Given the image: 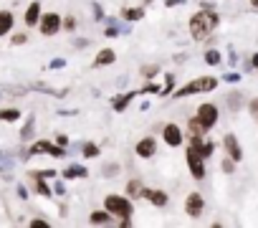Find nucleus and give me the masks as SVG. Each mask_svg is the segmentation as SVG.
I'll list each match as a JSON object with an SVG mask.
<instances>
[{"instance_id":"nucleus-1","label":"nucleus","mask_w":258,"mask_h":228,"mask_svg":"<svg viewBox=\"0 0 258 228\" xmlns=\"http://www.w3.org/2000/svg\"><path fill=\"white\" fill-rule=\"evenodd\" d=\"M218 23H220V18L215 11H200L190 18V33H192V38L203 41L218 28Z\"/></svg>"},{"instance_id":"nucleus-2","label":"nucleus","mask_w":258,"mask_h":228,"mask_svg":"<svg viewBox=\"0 0 258 228\" xmlns=\"http://www.w3.org/2000/svg\"><path fill=\"white\" fill-rule=\"evenodd\" d=\"M104 208H106L111 215L121 218V220H126L129 215H132V203H129L126 198H121V195H106Z\"/></svg>"},{"instance_id":"nucleus-3","label":"nucleus","mask_w":258,"mask_h":228,"mask_svg":"<svg viewBox=\"0 0 258 228\" xmlns=\"http://www.w3.org/2000/svg\"><path fill=\"white\" fill-rule=\"evenodd\" d=\"M218 86V79H213V76H203V79H195V81H190L187 86H182L180 91H177V96H190V94H205V91H213Z\"/></svg>"},{"instance_id":"nucleus-4","label":"nucleus","mask_w":258,"mask_h":228,"mask_svg":"<svg viewBox=\"0 0 258 228\" xmlns=\"http://www.w3.org/2000/svg\"><path fill=\"white\" fill-rule=\"evenodd\" d=\"M198 122L205 130H213L218 125V106L215 104H200L198 106Z\"/></svg>"},{"instance_id":"nucleus-5","label":"nucleus","mask_w":258,"mask_h":228,"mask_svg":"<svg viewBox=\"0 0 258 228\" xmlns=\"http://www.w3.org/2000/svg\"><path fill=\"white\" fill-rule=\"evenodd\" d=\"M61 16L58 13H46V16H41V33L43 36H56L58 31H61Z\"/></svg>"},{"instance_id":"nucleus-6","label":"nucleus","mask_w":258,"mask_h":228,"mask_svg":"<svg viewBox=\"0 0 258 228\" xmlns=\"http://www.w3.org/2000/svg\"><path fill=\"white\" fill-rule=\"evenodd\" d=\"M187 165H190V173H192V178H198V180H203V178H205L203 155H200L195 147H190V150H187Z\"/></svg>"},{"instance_id":"nucleus-7","label":"nucleus","mask_w":258,"mask_h":228,"mask_svg":"<svg viewBox=\"0 0 258 228\" xmlns=\"http://www.w3.org/2000/svg\"><path fill=\"white\" fill-rule=\"evenodd\" d=\"M203 208H205L203 195H200V193H190L187 200H185V213H187L190 218H200V215H203Z\"/></svg>"},{"instance_id":"nucleus-8","label":"nucleus","mask_w":258,"mask_h":228,"mask_svg":"<svg viewBox=\"0 0 258 228\" xmlns=\"http://www.w3.org/2000/svg\"><path fill=\"white\" fill-rule=\"evenodd\" d=\"M162 137H165V142H167L170 147H180V145H182V140H185V135H182V130H180L177 125H165Z\"/></svg>"},{"instance_id":"nucleus-9","label":"nucleus","mask_w":258,"mask_h":228,"mask_svg":"<svg viewBox=\"0 0 258 228\" xmlns=\"http://www.w3.org/2000/svg\"><path fill=\"white\" fill-rule=\"evenodd\" d=\"M223 147H225V152H228V157H230L233 162H238V160L243 157V150H240L235 135H225V137H223Z\"/></svg>"},{"instance_id":"nucleus-10","label":"nucleus","mask_w":258,"mask_h":228,"mask_svg":"<svg viewBox=\"0 0 258 228\" xmlns=\"http://www.w3.org/2000/svg\"><path fill=\"white\" fill-rule=\"evenodd\" d=\"M155 152H157V142L152 137H145V140L137 142V155L140 157H152Z\"/></svg>"},{"instance_id":"nucleus-11","label":"nucleus","mask_w":258,"mask_h":228,"mask_svg":"<svg viewBox=\"0 0 258 228\" xmlns=\"http://www.w3.org/2000/svg\"><path fill=\"white\" fill-rule=\"evenodd\" d=\"M38 21H41V3H31L26 11V26L33 28V26H38Z\"/></svg>"},{"instance_id":"nucleus-12","label":"nucleus","mask_w":258,"mask_h":228,"mask_svg":"<svg viewBox=\"0 0 258 228\" xmlns=\"http://www.w3.org/2000/svg\"><path fill=\"white\" fill-rule=\"evenodd\" d=\"M114 61H116L114 48H101V51L96 53V59H94V64H96V66H109V64H114Z\"/></svg>"},{"instance_id":"nucleus-13","label":"nucleus","mask_w":258,"mask_h":228,"mask_svg":"<svg viewBox=\"0 0 258 228\" xmlns=\"http://www.w3.org/2000/svg\"><path fill=\"white\" fill-rule=\"evenodd\" d=\"M33 152H48V155H53V157H61V155H63L61 147H53V145H48V142H36V145H33Z\"/></svg>"},{"instance_id":"nucleus-14","label":"nucleus","mask_w":258,"mask_h":228,"mask_svg":"<svg viewBox=\"0 0 258 228\" xmlns=\"http://www.w3.org/2000/svg\"><path fill=\"white\" fill-rule=\"evenodd\" d=\"M142 195L150 198L155 205H167V193H162V190H145Z\"/></svg>"},{"instance_id":"nucleus-15","label":"nucleus","mask_w":258,"mask_h":228,"mask_svg":"<svg viewBox=\"0 0 258 228\" xmlns=\"http://www.w3.org/2000/svg\"><path fill=\"white\" fill-rule=\"evenodd\" d=\"M13 28V16L8 11H0V36H6Z\"/></svg>"},{"instance_id":"nucleus-16","label":"nucleus","mask_w":258,"mask_h":228,"mask_svg":"<svg viewBox=\"0 0 258 228\" xmlns=\"http://www.w3.org/2000/svg\"><path fill=\"white\" fill-rule=\"evenodd\" d=\"M18 117H21V111H18V109H13V106L0 111V120H3V122H16Z\"/></svg>"},{"instance_id":"nucleus-17","label":"nucleus","mask_w":258,"mask_h":228,"mask_svg":"<svg viewBox=\"0 0 258 228\" xmlns=\"http://www.w3.org/2000/svg\"><path fill=\"white\" fill-rule=\"evenodd\" d=\"M187 127H190V135H192V137H203V135L208 132V130L198 122V117H195V120H190V125H187Z\"/></svg>"},{"instance_id":"nucleus-18","label":"nucleus","mask_w":258,"mask_h":228,"mask_svg":"<svg viewBox=\"0 0 258 228\" xmlns=\"http://www.w3.org/2000/svg\"><path fill=\"white\" fill-rule=\"evenodd\" d=\"M109 220H111L109 210H94L91 213V223H109Z\"/></svg>"},{"instance_id":"nucleus-19","label":"nucleus","mask_w":258,"mask_h":228,"mask_svg":"<svg viewBox=\"0 0 258 228\" xmlns=\"http://www.w3.org/2000/svg\"><path fill=\"white\" fill-rule=\"evenodd\" d=\"M66 178H86V167H69L66 170Z\"/></svg>"},{"instance_id":"nucleus-20","label":"nucleus","mask_w":258,"mask_h":228,"mask_svg":"<svg viewBox=\"0 0 258 228\" xmlns=\"http://www.w3.org/2000/svg\"><path fill=\"white\" fill-rule=\"evenodd\" d=\"M132 96H135V94H126V96H121V99H114V109H116V111H121V109L129 104V99H132Z\"/></svg>"},{"instance_id":"nucleus-21","label":"nucleus","mask_w":258,"mask_h":228,"mask_svg":"<svg viewBox=\"0 0 258 228\" xmlns=\"http://www.w3.org/2000/svg\"><path fill=\"white\" fill-rule=\"evenodd\" d=\"M140 190H142V183L140 180H132V183L126 185V193L129 195H140Z\"/></svg>"},{"instance_id":"nucleus-22","label":"nucleus","mask_w":258,"mask_h":228,"mask_svg":"<svg viewBox=\"0 0 258 228\" xmlns=\"http://www.w3.org/2000/svg\"><path fill=\"white\" fill-rule=\"evenodd\" d=\"M205 61L215 66V64H220V53H218V51H208V53H205Z\"/></svg>"},{"instance_id":"nucleus-23","label":"nucleus","mask_w":258,"mask_h":228,"mask_svg":"<svg viewBox=\"0 0 258 228\" xmlns=\"http://www.w3.org/2000/svg\"><path fill=\"white\" fill-rule=\"evenodd\" d=\"M84 155H86V157H96V155H99L96 145H86V147H84Z\"/></svg>"},{"instance_id":"nucleus-24","label":"nucleus","mask_w":258,"mask_h":228,"mask_svg":"<svg viewBox=\"0 0 258 228\" xmlns=\"http://www.w3.org/2000/svg\"><path fill=\"white\" fill-rule=\"evenodd\" d=\"M126 18H142V11H135V8H129L126 13H124Z\"/></svg>"},{"instance_id":"nucleus-25","label":"nucleus","mask_w":258,"mask_h":228,"mask_svg":"<svg viewBox=\"0 0 258 228\" xmlns=\"http://www.w3.org/2000/svg\"><path fill=\"white\" fill-rule=\"evenodd\" d=\"M61 26H63L66 31H74V26H76V21H74V18H66V21H63Z\"/></svg>"},{"instance_id":"nucleus-26","label":"nucleus","mask_w":258,"mask_h":228,"mask_svg":"<svg viewBox=\"0 0 258 228\" xmlns=\"http://www.w3.org/2000/svg\"><path fill=\"white\" fill-rule=\"evenodd\" d=\"M250 114L258 120V99H253V101H250Z\"/></svg>"},{"instance_id":"nucleus-27","label":"nucleus","mask_w":258,"mask_h":228,"mask_svg":"<svg viewBox=\"0 0 258 228\" xmlns=\"http://www.w3.org/2000/svg\"><path fill=\"white\" fill-rule=\"evenodd\" d=\"M142 74H145V76L150 79V76H155V74H157V66H147V69H145Z\"/></svg>"},{"instance_id":"nucleus-28","label":"nucleus","mask_w":258,"mask_h":228,"mask_svg":"<svg viewBox=\"0 0 258 228\" xmlns=\"http://www.w3.org/2000/svg\"><path fill=\"white\" fill-rule=\"evenodd\" d=\"M223 170H225V173H233V160H230V157L223 160Z\"/></svg>"},{"instance_id":"nucleus-29","label":"nucleus","mask_w":258,"mask_h":228,"mask_svg":"<svg viewBox=\"0 0 258 228\" xmlns=\"http://www.w3.org/2000/svg\"><path fill=\"white\" fill-rule=\"evenodd\" d=\"M31 225H33V228H38V225H48V223H46L43 218H36V220H31Z\"/></svg>"},{"instance_id":"nucleus-30","label":"nucleus","mask_w":258,"mask_h":228,"mask_svg":"<svg viewBox=\"0 0 258 228\" xmlns=\"http://www.w3.org/2000/svg\"><path fill=\"white\" fill-rule=\"evenodd\" d=\"M23 41H26V36H23V33H21V36H13V43H23Z\"/></svg>"},{"instance_id":"nucleus-31","label":"nucleus","mask_w":258,"mask_h":228,"mask_svg":"<svg viewBox=\"0 0 258 228\" xmlns=\"http://www.w3.org/2000/svg\"><path fill=\"white\" fill-rule=\"evenodd\" d=\"M253 66L258 69V53H253Z\"/></svg>"},{"instance_id":"nucleus-32","label":"nucleus","mask_w":258,"mask_h":228,"mask_svg":"<svg viewBox=\"0 0 258 228\" xmlns=\"http://www.w3.org/2000/svg\"><path fill=\"white\" fill-rule=\"evenodd\" d=\"M250 6H253V8H258V0H250Z\"/></svg>"}]
</instances>
